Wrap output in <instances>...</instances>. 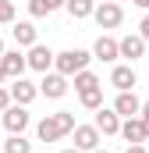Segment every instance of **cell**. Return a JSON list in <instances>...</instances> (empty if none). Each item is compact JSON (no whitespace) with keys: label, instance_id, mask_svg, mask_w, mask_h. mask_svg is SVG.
Wrapping results in <instances>:
<instances>
[{"label":"cell","instance_id":"obj_25","mask_svg":"<svg viewBox=\"0 0 149 153\" xmlns=\"http://www.w3.org/2000/svg\"><path fill=\"white\" fill-rule=\"evenodd\" d=\"M139 117H142V125H146V135H149V100L139 107Z\"/></svg>","mask_w":149,"mask_h":153},{"label":"cell","instance_id":"obj_7","mask_svg":"<svg viewBox=\"0 0 149 153\" xmlns=\"http://www.w3.org/2000/svg\"><path fill=\"white\" fill-rule=\"evenodd\" d=\"M36 89L46 96V100H60V96L68 93V78L60 75V71H46V75H43V82H39Z\"/></svg>","mask_w":149,"mask_h":153},{"label":"cell","instance_id":"obj_26","mask_svg":"<svg viewBox=\"0 0 149 153\" xmlns=\"http://www.w3.org/2000/svg\"><path fill=\"white\" fill-rule=\"evenodd\" d=\"M139 36L149 43V11H146V18H142V25H139Z\"/></svg>","mask_w":149,"mask_h":153},{"label":"cell","instance_id":"obj_3","mask_svg":"<svg viewBox=\"0 0 149 153\" xmlns=\"http://www.w3.org/2000/svg\"><path fill=\"white\" fill-rule=\"evenodd\" d=\"M0 121H4V128H7V135H21L25 128H29V107H21V103H11L4 114H0Z\"/></svg>","mask_w":149,"mask_h":153},{"label":"cell","instance_id":"obj_12","mask_svg":"<svg viewBox=\"0 0 149 153\" xmlns=\"http://www.w3.org/2000/svg\"><path fill=\"white\" fill-rule=\"evenodd\" d=\"M0 64H4V75L7 78H21V71L29 68L21 50H4V53H0Z\"/></svg>","mask_w":149,"mask_h":153},{"label":"cell","instance_id":"obj_32","mask_svg":"<svg viewBox=\"0 0 149 153\" xmlns=\"http://www.w3.org/2000/svg\"><path fill=\"white\" fill-rule=\"evenodd\" d=\"M92 153H107V150H92Z\"/></svg>","mask_w":149,"mask_h":153},{"label":"cell","instance_id":"obj_10","mask_svg":"<svg viewBox=\"0 0 149 153\" xmlns=\"http://www.w3.org/2000/svg\"><path fill=\"white\" fill-rule=\"evenodd\" d=\"M135 82H139V75H135V68H131V64H117V68L110 71V85L117 89V93L135 89Z\"/></svg>","mask_w":149,"mask_h":153},{"label":"cell","instance_id":"obj_17","mask_svg":"<svg viewBox=\"0 0 149 153\" xmlns=\"http://www.w3.org/2000/svg\"><path fill=\"white\" fill-rule=\"evenodd\" d=\"M92 7H96V0H64V11L71 14L74 22L89 18V14H92Z\"/></svg>","mask_w":149,"mask_h":153},{"label":"cell","instance_id":"obj_1","mask_svg":"<svg viewBox=\"0 0 149 153\" xmlns=\"http://www.w3.org/2000/svg\"><path fill=\"white\" fill-rule=\"evenodd\" d=\"M89 61H92V53L74 46V50H64V53H53V71H60L64 78H71L74 71L89 68Z\"/></svg>","mask_w":149,"mask_h":153},{"label":"cell","instance_id":"obj_23","mask_svg":"<svg viewBox=\"0 0 149 153\" xmlns=\"http://www.w3.org/2000/svg\"><path fill=\"white\" fill-rule=\"evenodd\" d=\"M11 22H14V4L0 0V25H11Z\"/></svg>","mask_w":149,"mask_h":153},{"label":"cell","instance_id":"obj_8","mask_svg":"<svg viewBox=\"0 0 149 153\" xmlns=\"http://www.w3.org/2000/svg\"><path fill=\"white\" fill-rule=\"evenodd\" d=\"M7 93H11V103H21V107H29V103L39 96V89L29 82V78H14V82L7 85Z\"/></svg>","mask_w":149,"mask_h":153},{"label":"cell","instance_id":"obj_11","mask_svg":"<svg viewBox=\"0 0 149 153\" xmlns=\"http://www.w3.org/2000/svg\"><path fill=\"white\" fill-rule=\"evenodd\" d=\"M92 125H96V132H100V135H117V132H121V117L114 114V107H100Z\"/></svg>","mask_w":149,"mask_h":153},{"label":"cell","instance_id":"obj_6","mask_svg":"<svg viewBox=\"0 0 149 153\" xmlns=\"http://www.w3.org/2000/svg\"><path fill=\"white\" fill-rule=\"evenodd\" d=\"M74 150H82V153H92V150H100V132H96V125H74Z\"/></svg>","mask_w":149,"mask_h":153},{"label":"cell","instance_id":"obj_22","mask_svg":"<svg viewBox=\"0 0 149 153\" xmlns=\"http://www.w3.org/2000/svg\"><path fill=\"white\" fill-rule=\"evenodd\" d=\"M53 117H57V125H60L64 135H71V132H74V114H71V111H57Z\"/></svg>","mask_w":149,"mask_h":153},{"label":"cell","instance_id":"obj_5","mask_svg":"<svg viewBox=\"0 0 149 153\" xmlns=\"http://www.w3.org/2000/svg\"><path fill=\"white\" fill-rule=\"evenodd\" d=\"M25 64H29L32 71H43V75H46V71L53 68V50H50V46H43V43H32V46H29V53H25Z\"/></svg>","mask_w":149,"mask_h":153},{"label":"cell","instance_id":"obj_27","mask_svg":"<svg viewBox=\"0 0 149 153\" xmlns=\"http://www.w3.org/2000/svg\"><path fill=\"white\" fill-rule=\"evenodd\" d=\"M124 153H149V150H146V143H128Z\"/></svg>","mask_w":149,"mask_h":153},{"label":"cell","instance_id":"obj_16","mask_svg":"<svg viewBox=\"0 0 149 153\" xmlns=\"http://www.w3.org/2000/svg\"><path fill=\"white\" fill-rule=\"evenodd\" d=\"M11 32H14V43H18V46H32V43H39V32H36L32 22H18Z\"/></svg>","mask_w":149,"mask_h":153},{"label":"cell","instance_id":"obj_14","mask_svg":"<svg viewBox=\"0 0 149 153\" xmlns=\"http://www.w3.org/2000/svg\"><path fill=\"white\" fill-rule=\"evenodd\" d=\"M92 57L96 61H107V64H114L121 53H117V39L114 36H100L96 43H92Z\"/></svg>","mask_w":149,"mask_h":153},{"label":"cell","instance_id":"obj_18","mask_svg":"<svg viewBox=\"0 0 149 153\" xmlns=\"http://www.w3.org/2000/svg\"><path fill=\"white\" fill-rule=\"evenodd\" d=\"M60 7H64V0H29V14L32 18H46V14H53Z\"/></svg>","mask_w":149,"mask_h":153},{"label":"cell","instance_id":"obj_19","mask_svg":"<svg viewBox=\"0 0 149 153\" xmlns=\"http://www.w3.org/2000/svg\"><path fill=\"white\" fill-rule=\"evenodd\" d=\"M74 93H85V89H96L100 85V78H96V71H89V68H82V71H74Z\"/></svg>","mask_w":149,"mask_h":153},{"label":"cell","instance_id":"obj_28","mask_svg":"<svg viewBox=\"0 0 149 153\" xmlns=\"http://www.w3.org/2000/svg\"><path fill=\"white\" fill-rule=\"evenodd\" d=\"M135 7H142V11H149V0H131Z\"/></svg>","mask_w":149,"mask_h":153},{"label":"cell","instance_id":"obj_24","mask_svg":"<svg viewBox=\"0 0 149 153\" xmlns=\"http://www.w3.org/2000/svg\"><path fill=\"white\" fill-rule=\"evenodd\" d=\"M11 107V93H7V85H0V114Z\"/></svg>","mask_w":149,"mask_h":153},{"label":"cell","instance_id":"obj_20","mask_svg":"<svg viewBox=\"0 0 149 153\" xmlns=\"http://www.w3.org/2000/svg\"><path fill=\"white\" fill-rule=\"evenodd\" d=\"M78 100H82V107H85V111H100V107H103V85L78 93Z\"/></svg>","mask_w":149,"mask_h":153},{"label":"cell","instance_id":"obj_21","mask_svg":"<svg viewBox=\"0 0 149 153\" xmlns=\"http://www.w3.org/2000/svg\"><path fill=\"white\" fill-rule=\"evenodd\" d=\"M4 153H32V143H29L25 135H7V143H4Z\"/></svg>","mask_w":149,"mask_h":153},{"label":"cell","instance_id":"obj_4","mask_svg":"<svg viewBox=\"0 0 149 153\" xmlns=\"http://www.w3.org/2000/svg\"><path fill=\"white\" fill-rule=\"evenodd\" d=\"M117 53H121L128 64H135V61H142V57H146V39L139 36V32H131V36L117 39Z\"/></svg>","mask_w":149,"mask_h":153},{"label":"cell","instance_id":"obj_33","mask_svg":"<svg viewBox=\"0 0 149 153\" xmlns=\"http://www.w3.org/2000/svg\"><path fill=\"white\" fill-rule=\"evenodd\" d=\"M114 4H121V0H114Z\"/></svg>","mask_w":149,"mask_h":153},{"label":"cell","instance_id":"obj_15","mask_svg":"<svg viewBox=\"0 0 149 153\" xmlns=\"http://www.w3.org/2000/svg\"><path fill=\"white\" fill-rule=\"evenodd\" d=\"M36 135H39V143H60V139H64V132H60V125H57L53 114H46L36 125Z\"/></svg>","mask_w":149,"mask_h":153},{"label":"cell","instance_id":"obj_30","mask_svg":"<svg viewBox=\"0 0 149 153\" xmlns=\"http://www.w3.org/2000/svg\"><path fill=\"white\" fill-rule=\"evenodd\" d=\"M60 153H82V150H74V146H68V150H60Z\"/></svg>","mask_w":149,"mask_h":153},{"label":"cell","instance_id":"obj_2","mask_svg":"<svg viewBox=\"0 0 149 153\" xmlns=\"http://www.w3.org/2000/svg\"><path fill=\"white\" fill-rule=\"evenodd\" d=\"M89 18H96V25H100V29H117V25L124 22V11H121V4L103 0V4H96V7H92V14H89Z\"/></svg>","mask_w":149,"mask_h":153},{"label":"cell","instance_id":"obj_31","mask_svg":"<svg viewBox=\"0 0 149 153\" xmlns=\"http://www.w3.org/2000/svg\"><path fill=\"white\" fill-rule=\"evenodd\" d=\"M0 53H4V39H0Z\"/></svg>","mask_w":149,"mask_h":153},{"label":"cell","instance_id":"obj_13","mask_svg":"<svg viewBox=\"0 0 149 153\" xmlns=\"http://www.w3.org/2000/svg\"><path fill=\"white\" fill-rule=\"evenodd\" d=\"M117 135H124V143H146V125H142V117H121V132Z\"/></svg>","mask_w":149,"mask_h":153},{"label":"cell","instance_id":"obj_29","mask_svg":"<svg viewBox=\"0 0 149 153\" xmlns=\"http://www.w3.org/2000/svg\"><path fill=\"white\" fill-rule=\"evenodd\" d=\"M4 82H7V75H4V64H0V85H4Z\"/></svg>","mask_w":149,"mask_h":153},{"label":"cell","instance_id":"obj_9","mask_svg":"<svg viewBox=\"0 0 149 153\" xmlns=\"http://www.w3.org/2000/svg\"><path fill=\"white\" fill-rule=\"evenodd\" d=\"M139 107H142V100L135 96V89L117 93V100H114V114L117 117H139Z\"/></svg>","mask_w":149,"mask_h":153}]
</instances>
